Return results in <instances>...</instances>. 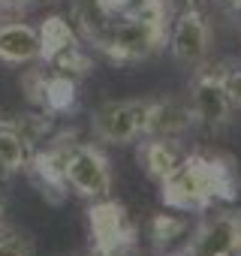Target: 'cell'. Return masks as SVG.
Segmentation results:
<instances>
[{
  "instance_id": "cell-1",
  "label": "cell",
  "mask_w": 241,
  "mask_h": 256,
  "mask_svg": "<svg viewBox=\"0 0 241 256\" xmlns=\"http://www.w3.org/2000/svg\"><path fill=\"white\" fill-rule=\"evenodd\" d=\"M160 202L181 214H205L214 202L238 199V175L229 157L208 154H184L178 166L157 181Z\"/></svg>"
},
{
  "instance_id": "cell-2",
  "label": "cell",
  "mask_w": 241,
  "mask_h": 256,
  "mask_svg": "<svg viewBox=\"0 0 241 256\" xmlns=\"http://www.w3.org/2000/svg\"><path fill=\"white\" fill-rule=\"evenodd\" d=\"M169 6L166 0H136V6L112 22L84 24L88 42L114 64H136L151 58L166 42Z\"/></svg>"
},
{
  "instance_id": "cell-3",
  "label": "cell",
  "mask_w": 241,
  "mask_h": 256,
  "mask_svg": "<svg viewBox=\"0 0 241 256\" xmlns=\"http://www.w3.org/2000/svg\"><path fill=\"white\" fill-rule=\"evenodd\" d=\"M64 181L76 196L96 202L112 196V166L108 157L88 142H70L64 148Z\"/></svg>"
},
{
  "instance_id": "cell-4",
  "label": "cell",
  "mask_w": 241,
  "mask_h": 256,
  "mask_svg": "<svg viewBox=\"0 0 241 256\" xmlns=\"http://www.w3.org/2000/svg\"><path fill=\"white\" fill-rule=\"evenodd\" d=\"M90 226V256H127L136 244V223L118 199L106 196L88 208Z\"/></svg>"
},
{
  "instance_id": "cell-5",
  "label": "cell",
  "mask_w": 241,
  "mask_h": 256,
  "mask_svg": "<svg viewBox=\"0 0 241 256\" xmlns=\"http://www.w3.org/2000/svg\"><path fill=\"white\" fill-rule=\"evenodd\" d=\"M151 100H124V102H106L94 112L90 126L94 136L108 145H130L145 136Z\"/></svg>"
},
{
  "instance_id": "cell-6",
  "label": "cell",
  "mask_w": 241,
  "mask_h": 256,
  "mask_svg": "<svg viewBox=\"0 0 241 256\" xmlns=\"http://www.w3.org/2000/svg\"><path fill=\"white\" fill-rule=\"evenodd\" d=\"M184 250L187 256H241V211H205Z\"/></svg>"
},
{
  "instance_id": "cell-7",
  "label": "cell",
  "mask_w": 241,
  "mask_h": 256,
  "mask_svg": "<svg viewBox=\"0 0 241 256\" xmlns=\"http://www.w3.org/2000/svg\"><path fill=\"white\" fill-rule=\"evenodd\" d=\"M190 108H193L196 124H202L205 130H223L232 120V102L226 96L220 66L196 72L190 84Z\"/></svg>"
},
{
  "instance_id": "cell-8",
  "label": "cell",
  "mask_w": 241,
  "mask_h": 256,
  "mask_svg": "<svg viewBox=\"0 0 241 256\" xmlns=\"http://www.w3.org/2000/svg\"><path fill=\"white\" fill-rule=\"evenodd\" d=\"M208 42H211V30L208 22L202 16L199 6H184L175 22H172V34H169V48L172 58L184 66H199L208 54Z\"/></svg>"
},
{
  "instance_id": "cell-9",
  "label": "cell",
  "mask_w": 241,
  "mask_h": 256,
  "mask_svg": "<svg viewBox=\"0 0 241 256\" xmlns=\"http://www.w3.org/2000/svg\"><path fill=\"white\" fill-rule=\"evenodd\" d=\"M24 88L30 90V100L40 102L48 114H66L76 106V78L64 72H30L24 78Z\"/></svg>"
},
{
  "instance_id": "cell-10",
  "label": "cell",
  "mask_w": 241,
  "mask_h": 256,
  "mask_svg": "<svg viewBox=\"0 0 241 256\" xmlns=\"http://www.w3.org/2000/svg\"><path fill=\"white\" fill-rule=\"evenodd\" d=\"M196 124L190 102L178 100H151L148 106V120H145V136L157 139H178Z\"/></svg>"
},
{
  "instance_id": "cell-11",
  "label": "cell",
  "mask_w": 241,
  "mask_h": 256,
  "mask_svg": "<svg viewBox=\"0 0 241 256\" xmlns=\"http://www.w3.org/2000/svg\"><path fill=\"white\" fill-rule=\"evenodd\" d=\"M0 60L16 66L40 60V30L28 22L0 24Z\"/></svg>"
},
{
  "instance_id": "cell-12",
  "label": "cell",
  "mask_w": 241,
  "mask_h": 256,
  "mask_svg": "<svg viewBox=\"0 0 241 256\" xmlns=\"http://www.w3.org/2000/svg\"><path fill=\"white\" fill-rule=\"evenodd\" d=\"M181 148L175 139H157V136H145V142H139V151H136V160L139 166L148 172V178L154 181H163L181 160Z\"/></svg>"
},
{
  "instance_id": "cell-13",
  "label": "cell",
  "mask_w": 241,
  "mask_h": 256,
  "mask_svg": "<svg viewBox=\"0 0 241 256\" xmlns=\"http://www.w3.org/2000/svg\"><path fill=\"white\" fill-rule=\"evenodd\" d=\"M36 30H40V60H42V64H52L58 54H64V52H70L72 46H78L76 30H72L70 22L60 18V16H48Z\"/></svg>"
},
{
  "instance_id": "cell-14",
  "label": "cell",
  "mask_w": 241,
  "mask_h": 256,
  "mask_svg": "<svg viewBox=\"0 0 241 256\" xmlns=\"http://www.w3.org/2000/svg\"><path fill=\"white\" fill-rule=\"evenodd\" d=\"M30 163V148L12 124H0V172H22Z\"/></svg>"
},
{
  "instance_id": "cell-15",
  "label": "cell",
  "mask_w": 241,
  "mask_h": 256,
  "mask_svg": "<svg viewBox=\"0 0 241 256\" xmlns=\"http://www.w3.org/2000/svg\"><path fill=\"white\" fill-rule=\"evenodd\" d=\"M187 229H190V223L181 214H154L151 217V241H154L157 253L169 250L178 238L187 235Z\"/></svg>"
},
{
  "instance_id": "cell-16",
  "label": "cell",
  "mask_w": 241,
  "mask_h": 256,
  "mask_svg": "<svg viewBox=\"0 0 241 256\" xmlns=\"http://www.w3.org/2000/svg\"><path fill=\"white\" fill-rule=\"evenodd\" d=\"M52 66L58 70V72H64V76H88L90 72V58L84 54V48H82V42L78 46H72L70 52H64V54H58L54 60H52Z\"/></svg>"
},
{
  "instance_id": "cell-17",
  "label": "cell",
  "mask_w": 241,
  "mask_h": 256,
  "mask_svg": "<svg viewBox=\"0 0 241 256\" xmlns=\"http://www.w3.org/2000/svg\"><path fill=\"white\" fill-rule=\"evenodd\" d=\"M220 76H223V88H226L232 108H241V64L232 60L226 66H220Z\"/></svg>"
},
{
  "instance_id": "cell-18",
  "label": "cell",
  "mask_w": 241,
  "mask_h": 256,
  "mask_svg": "<svg viewBox=\"0 0 241 256\" xmlns=\"http://www.w3.org/2000/svg\"><path fill=\"white\" fill-rule=\"evenodd\" d=\"M133 6H136V0H94V10H96L100 18H106V22L127 16Z\"/></svg>"
},
{
  "instance_id": "cell-19",
  "label": "cell",
  "mask_w": 241,
  "mask_h": 256,
  "mask_svg": "<svg viewBox=\"0 0 241 256\" xmlns=\"http://www.w3.org/2000/svg\"><path fill=\"white\" fill-rule=\"evenodd\" d=\"M0 256H34V247L24 235H4L0 238Z\"/></svg>"
},
{
  "instance_id": "cell-20",
  "label": "cell",
  "mask_w": 241,
  "mask_h": 256,
  "mask_svg": "<svg viewBox=\"0 0 241 256\" xmlns=\"http://www.w3.org/2000/svg\"><path fill=\"white\" fill-rule=\"evenodd\" d=\"M28 0H0V10H10V6H22Z\"/></svg>"
},
{
  "instance_id": "cell-21",
  "label": "cell",
  "mask_w": 241,
  "mask_h": 256,
  "mask_svg": "<svg viewBox=\"0 0 241 256\" xmlns=\"http://www.w3.org/2000/svg\"><path fill=\"white\" fill-rule=\"evenodd\" d=\"M4 223H6V202L0 196V229H4Z\"/></svg>"
},
{
  "instance_id": "cell-22",
  "label": "cell",
  "mask_w": 241,
  "mask_h": 256,
  "mask_svg": "<svg viewBox=\"0 0 241 256\" xmlns=\"http://www.w3.org/2000/svg\"><path fill=\"white\" fill-rule=\"evenodd\" d=\"M157 256H187V250H160Z\"/></svg>"
},
{
  "instance_id": "cell-23",
  "label": "cell",
  "mask_w": 241,
  "mask_h": 256,
  "mask_svg": "<svg viewBox=\"0 0 241 256\" xmlns=\"http://www.w3.org/2000/svg\"><path fill=\"white\" fill-rule=\"evenodd\" d=\"M223 4H229V6H232L235 12H241V0H223Z\"/></svg>"
}]
</instances>
